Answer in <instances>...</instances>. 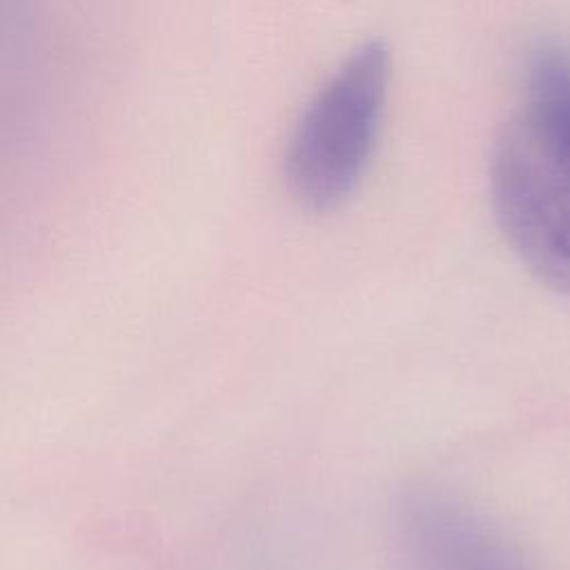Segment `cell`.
Listing matches in <instances>:
<instances>
[{
    "instance_id": "obj_1",
    "label": "cell",
    "mask_w": 570,
    "mask_h": 570,
    "mask_svg": "<svg viewBox=\"0 0 570 570\" xmlns=\"http://www.w3.org/2000/svg\"><path fill=\"white\" fill-rule=\"evenodd\" d=\"M497 223L525 269L570 298V56L543 45L490 160Z\"/></svg>"
},
{
    "instance_id": "obj_2",
    "label": "cell",
    "mask_w": 570,
    "mask_h": 570,
    "mask_svg": "<svg viewBox=\"0 0 570 570\" xmlns=\"http://www.w3.org/2000/svg\"><path fill=\"white\" fill-rule=\"evenodd\" d=\"M390 76L387 45L363 42L303 111L285 154V180L305 209L334 212L358 187L381 131Z\"/></svg>"
},
{
    "instance_id": "obj_3",
    "label": "cell",
    "mask_w": 570,
    "mask_h": 570,
    "mask_svg": "<svg viewBox=\"0 0 570 570\" xmlns=\"http://www.w3.org/2000/svg\"><path fill=\"white\" fill-rule=\"evenodd\" d=\"M399 532L412 570H530L488 521L441 492L407 494Z\"/></svg>"
}]
</instances>
